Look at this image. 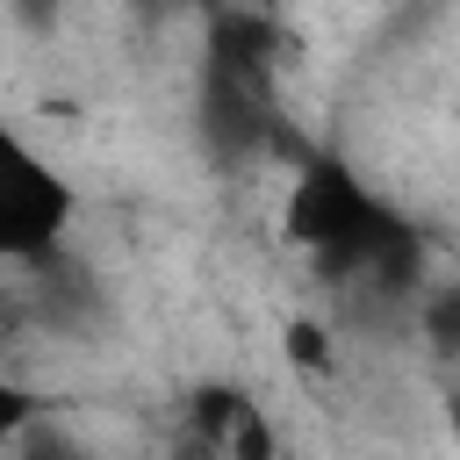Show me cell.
Listing matches in <instances>:
<instances>
[{
	"mask_svg": "<svg viewBox=\"0 0 460 460\" xmlns=\"http://www.w3.org/2000/svg\"><path fill=\"white\" fill-rule=\"evenodd\" d=\"M280 223H288V244H302L331 280H345L359 295H410L424 280L417 223H402L388 201H374L359 187V172L331 151L295 158V187H288Z\"/></svg>",
	"mask_w": 460,
	"mask_h": 460,
	"instance_id": "obj_1",
	"label": "cell"
},
{
	"mask_svg": "<svg viewBox=\"0 0 460 460\" xmlns=\"http://www.w3.org/2000/svg\"><path fill=\"white\" fill-rule=\"evenodd\" d=\"M280 58H288V29L273 14H252V7H216L208 14L194 129H201V151L216 165H244V158L280 144V129H288L280 101H273Z\"/></svg>",
	"mask_w": 460,
	"mask_h": 460,
	"instance_id": "obj_2",
	"label": "cell"
},
{
	"mask_svg": "<svg viewBox=\"0 0 460 460\" xmlns=\"http://www.w3.org/2000/svg\"><path fill=\"white\" fill-rule=\"evenodd\" d=\"M79 194L65 172H50L7 122H0V259H50L72 230Z\"/></svg>",
	"mask_w": 460,
	"mask_h": 460,
	"instance_id": "obj_3",
	"label": "cell"
},
{
	"mask_svg": "<svg viewBox=\"0 0 460 460\" xmlns=\"http://www.w3.org/2000/svg\"><path fill=\"white\" fill-rule=\"evenodd\" d=\"M244 410H252V388H237V381H194V395H187V438H201L223 460V446H230V431H237Z\"/></svg>",
	"mask_w": 460,
	"mask_h": 460,
	"instance_id": "obj_4",
	"label": "cell"
},
{
	"mask_svg": "<svg viewBox=\"0 0 460 460\" xmlns=\"http://www.w3.org/2000/svg\"><path fill=\"white\" fill-rule=\"evenodd\" d=\"M417 331H424V345H431V352L460 359V280L424 295V309H417Z\"/></svg>",
	"mask_w": 460,
	"mask_h": 460,
	"instance_id": "obj_5",
	"label": "cell"
},
{
	"mask_svg": "<svg viewBox=\"0 0 460 460\" xmlns=\"http://www.w3.org/2000/svg\"><path fill=\"white\" fill-rule=\"evenodd\" d=\"M223 460H280V431H273V417H266L259 402L237 417V431H230V446H223Z\"/></svg>",
	"mask_w": 460,
	"mask_h": 460,
	"instance_id": "obj_6",
	"label": "cell"
},
{
	"mask_svg": "<svg viewBox=\"0 0 460 460\" xmlns=\"http://www.w3.org/2000/svg\"><path fill=\"white\" fill-rule=\"evenodd\" d=\"M288 359L309 367V374H331V331L309 323V316H295V323H288Z\"/></svg>",
	"mask_w": 460,
	"mask_h": 460,
	"instance_id": "obj_7",
	"label": "cell"
},
{
	"mask_svg": "<svg viewBox=\"0 0 460 460\" xmlns=\"http://www.w3.org/2000/svg\"><path fill=\"white\" fill-rule=\"evenodd\" d=\"M43 417V395H29V388H14V381H0V438H14V431H29Z\"/></svg>",
	"mask_w": 460,
	"mask_h": 460,
	"instance_id": "obj_8",
	"label": "cell"
},
{
	"mask_svg": "<svg viewBox=\"0 0 460 460\" xmlns=\"http://www.w3.org/2000/svg\"><path fill=\"white\" fill-rule=\"evenodd\" d=\"M29 460H93V453H79L72 438H36V446H29Z\"/></svg>",
	"mask_w": 460,
	"mask_h": 460,
	"instance_id": "obj_9",
	"label": "cell"
},
{
	"mask_svg": "<svg viewBox=\"0 0 460 460\" xmlns=\"http://www.w3.org/2000/svg\"><path fill=\"white\" fill-rule=\"evenodd\" d=\"M446 417H453V438H460V395H453V402H446Z\"/></svg>",
	"mask_w": 460,
	"mask_h": 460,
	"instance_id": "obj_10",
	"label": "cell"
}]
</instances>
